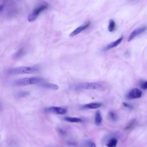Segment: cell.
Masks as SVG:
<instances>
[{
	"instance_id": "6da1fadb",
	"label": "cell",
	"mask_w": 147,
	"mask_h": 147,
	"mask_svg": "<svg viewBox=\"0 0 147 147\" xmlns=\"http://www.w3.org/2000/svg\"><path fill=\"white\" fill-rule=\"evenodd\" d=\"M38 68L36 67L30 66H21L16 68L9 69L6 73L9 75H20V74H28L35 72Z\"/></svg>"
},
{
	"instance_id": "7a4b0ae2",
	"label": "cell",
	"mask_w": 147,
	"mask_h": 147,
	"mask_svg": "<svg viewBox=\"0 0 147 147\" xmlns=\"http://www.w3.org/2000/svg\"><path fill=\"white\" fill-rule=\"evenodd\" d=\"M42 81V79L40 77H30L24 78L15 80L13 82V84L17 86H22L28 85H33L38 84Z\"/></svg>"
},
{
	"instance_id": "3957f363",
	"label": "cell",
	"mask_w": 147,
	"mask_h": 147,
	"mask_svg": "<svg viewBox=\"0 0 147 147\" xmlns=\"http://www.w3.org/2000/svg\"><path fill=\"white\" fill-rule=\"evenodd\" d=\"M48 8L47 4H41L37 7H36L33 11L28 16V20L29 22L34 21L38 16V15L43 11L46 10Z\"/></svg>"
},
{
	"instance_id": "277c9868",
	"label": "cell",
	"mask_w": 147,
	"mask_h": 147,
	"mask_svg": "<svg viewBox=\"0 0 147 147\" xmlns=\"http://www.w3.org/2000/svg\"><path fill=\"white\" fill-rule=\"evenodd\" d=\"M102 86L95 82H86L82 83L77 84L75 86V88L77 89H86V90H97L100 88Z\"/></svg>"
},
{
	"instance_id": "5b68a950",
	"label": "cell",
	"mask_w": 147,
	"mask_h": 147,
	"mask_svg": "<svg viewBox=\"0 0 147 147\" xmlns=\"http://www.w3.org/2000/svg\"><path fill=\"white\" fill-rule=\"evenodd\" d=\"M45 111L48 113L55 114H65L67 113V109L61 107H49L45 109Z\"/></svg>"
},
{
	"instance_id": "8992f818",
	"label": "cell",
	"mask_w": 147,
	"mask_h": 147,
	"mask_svg": "<svg viewBox=\"0 0 147 147\" xmlns=\"http://www.w3.org/2000/svg\"><path fill=\"white\" fill-rule=\"evenodd\" d=\"M147 29V26H142L141 27H139L136 29H134L129 35V38L127 39V41L129 42L131 41L134 38H135L137 36L140 35V34L144 33L145 31H146Z\"/></svg>"
},
{
	"instance_id": "52a82bcc",
	"label": "cell",
	"mask_w": 147,
	"mask_h": 147,
	"mask_svg": "<svg viewBox=\"0 0 147 147\" xmlns=\"http://www.w3.org/2000/svg\"><path fill=\"white\" fill-rule=\"evenodd\" d=\"M142 94V91L138 88H135L131 90L127 95V98L130 99H137L141 97Z\"/></svg>"
},
{
	"instance_id": "ba28073f",
	"label": "cell",
	"mask_w": 147,
	"mask_h": 147,
	"mask_svg": "<svg viewBox=\"0 0 147 147\" xmlns=\"http://www.w3.org/2000/svg\"><path fill=\"white\" fill-rule=\"evenodd\" d=\"M90 22H87L82 26H80L79 27H78L76 29H75L74 30H73L70 34H69V36L70 37H74L77 34H78L79 33H80V32H82V31L84 30L85 29H86L87 28H88V26H90Z\"/></svg>"
},
{
	"instance_id": "9c48e42d",
	"label": "cell",
	"mask_w": 147,
	"mask_h": 147,
	"mask_svg": "<svg viewBox=\"0 0 147 147\" xmlns=\"http://www.w3.org/2000/svg\"><path fill=\"white\" fill-rule=\"evenodd\" d=\"M38 85L42 88L51 90H57L59 89V86L56 84L51 83H47V82H43V83H39Z\"/></svg>"
},
{
	"instance_id": "30bf717a",
	"label": "cell",
	"mask_w": 147,
	"mask_h": 147,
	"mask_svg": "<svg viewBox=\"0 0 147 147\" xmlns=\"http://www.w3.org/2000/svg\"><path fill=\"white\" fill-rule=\"evenodd\" d=\"M102 103L99 102H92L90 103H87L83 106V108L87 109H96L100 107H101Z\"/></svg>"
},
{
	"instance_id": "8fae6325",
	"label": "cell",
	"mask_w": 147,
	"mask_h": 147,
	"mask_svg": "<svg viewBox=\"0 0 147 147\" xmlns=\"http://www.w3.org/2000/svg\"><path fill=\"white\" fill-rule=\"evenodd\" d=\"M122 40H123V37L121 36V37H119V38H118V39L116 40L115 41H113L112 42H111L110 44H109L108 45H107L106 49L107 50H108V49L113 48H114V47H116L117 46H118V45L122 41Z\"/></svg>"
},
{
	"instance_id": "7c38bea8",
	"label": "cell",
	"mask_w": 147,
	"mask_h": 147,
	"mask_svg": "<svg viewBox=\"0 0 147 147\" xmlns=\"http://www.w3.org/2000/svg\"><path fill=\"white\" fill-rule=\"evenodd\" d=\"M94 121H95V123L96 125L99 126L101 125L102 121V118L101 113L99 110L96 111V112L95 113Z\"/></svg>"
},
{
	"instance_id": "4fadbf2b",
	"label": "cell",
	"mask_w": 147,
	"mask_h": 147,
	"mask_svg": "<svg viewBox=\"0 0 147 147\" xmlns=\"http://www.w3.org/2000/svg\"><path fill=\"white\" fill-rule=\"evenodd\" d=\"M65 121H68L69 122H81L82 121V119L80 118H77V117H67L64 118Z\"/></svg>"
},
{
	"instance_id": "5bb4252c",
	"label": "cell",
	"mask_w": 147,
	"mask_h": 147,
	"mask_svg": "<svg viewBox=\"0 0 147 147\" xmlns=\"http://www.w3.org/2000/svg\"><path fill=\"white\" fill-rule=\"evenodd\" d=\"M117 142H118V141H117V138H112L107 141L106 145L109 147H114V146H117Z\"/></svg>"
},
{
	"instance_id": "9a60e30c",
	"label": "cell",
	"mask_w": 147,
	"mask_h": 147,
	"mask_svg": "<svg viewBox=\"0 0 147 147\" xmlns=\"http://www.w3.org/2000/svg\"><path fill=\"white\" fill-rule=\"evenodd\" d=\"M115 29V22L113 20H110L109 26H108V30L110 32H113Z\"/></svg>"
},
{
	"instance_id": "2e32d148",
	"label": "cell",
	"mask_w": 147,
	"mask_h": 147,
	"mask_svg": "<svg viewBox=\"0 0 147 147\" xmlns=\"http://www.w3.org/2000/svg\"><path fill=\"white\" fill-rule=\"evenodd\" d=\"M29 94V92L28 91H19L16 94V97L17 98H21L24 97Z\"/></svg>"
},
{
	"instance_id": "e0dca14e",
	"label": "cell",
	"mask_w": 147,
	"mask_h": 147,
	"mask_svg": "<svg viewBox=\"0 0 147 147\" xmlns=\"http://www.w3.org/2000/svg\"><path fill=\"white\" fill-rule=\"evenodd\" d=\"M109 117L113 121H116L117 119V118H118L117 115L114 111H111L109 112Z\"/></svg>"
},
{
	"instance_id": "ac0fdd59",
	"label": "cell",
	"mask_w": 147,
	"mask_h": 147,
	"mask_svg": "<svg viewBox=\"0 0 147 147\" xmlns=\"http://www.w3.org/2000/svg\"><path fill=\"white\" fill-rule=\"evenodd\" d=\"M136 124V120L135 119H133L132 121H131L126 126V127H125V129H131L134 127V126Z\"/></svg>"
},
{
	"instance_id": "d6986e66",
	"label": "cell",
	"mask_w": 147,
	"mask_h": 147,
	"mask_svg": "<svg viewBox=\"0 0 147 147\" xmlns=\"http://www.w3.org/2000/svg\"><path fill=\"white\" fill-rule=\"evenodd\" d=\"M23 54H24V49H23L22 48L20 49L18 51H17V52L15 54V57H16V58H19V57H20Z\"/></svg>"
},
{
	"instance_id": "ffe728a7",
	"label": "cell",
	"mask_w": 147,
	"mask_h": 147,
	"mask_svg": "<svg viewBox=\"0 0 147 147\" xmlns=\"http://www.w3.org/2000/svg\"><path fill=\"white\" fill-rule=\"evenodd\" d=\"M85 144H86L85 145L87 146H90V147H95L96 146L95 144L91 141H86L85 142Z\"/></svg>"
},
{
	"instance_id": "44dd1931",
	"label": "cell",
	"mask_w": 147,
	"mask_h": 147,
	"mask_svg": "<svg viewBox=\"0 0 147 147\" xmlns=\"http://www.w3.org/2000/svg\"><path fill=\"white\" fill-rule=\"evenodd\" d=\"M141 87L144 90H146L147 89V81L142 83L141 84Z\"/></svg>"
},
{
	"instance_id": "7402d4cb",
	"label": "cell",
	"mask_w": 147,
	"mask_h": 147,
	"mask_svg": "<svg viewBox=\"0 0 147 147\" xmlns=\"http://www.w3.org/2000/svg\"><path fill=\"white\" fill-rule=\"evenodd\" d=\"M123 106H124L125 107H127V108H129V109H130L133 107L131 105H130L129 104H127V103H123Z\"/></svg>"
},
{
	"instance_id": "603a6c76",
	"label": "cell",
	"mask_w": 147,
	"mask_h": 147,
	"mask_svg": "<svg viewBox=\"0 0 147 147\" xmlns=\"http://www.w3.org/2000/svg\"><path fill=\"white\" fill-rule=\"evenodd\" d=\"M59 133L60 134H65V132L64 131V130H63V129H59Z\"/></svg>"
},
{
	"instance_id": "cb8c5ba5",
	"label": "cell",
	"mask_w": 147,
	"mask_h": 147,
	"mask_svg": "<svg viewBox=\"0 0 147 147\" xmlns=\"http://www.w3.org/2000/svg\"><path fill=\"white\" fill-rule=\"evenodd\" d=\"M3 6L2 5H0V13L3 10Z\"/></svg>"
},
{
	"instance_id": "d4e9b609",
	"label": "cell",
	"mask_w": 147,
	"mask_h": 147,
	"mask_svg": "<svg viewBox=\"0 0 147 147\" xmlns=\"http://www.w3.org/2000/svg\"><path fill=\"white\" fill-rule=\"evenodd\" d=\"M2 110V104L0 103V111H1Z\"/></svg>"
},
{
	"instance_id": "484cf974",
	"label": "cell",
	"mask_w": 147,
	"mask_h": 147,
	"mask_svg": "<svg viewBox=\"0 0 147 147\" xmlns=\"http://www.w3.org/2000/svg\"><path fill=\"white\" fill-rule=\"evenodd\" d=\"M129 1H136V0H129Z\"/></svg>"
}]
</instances>
